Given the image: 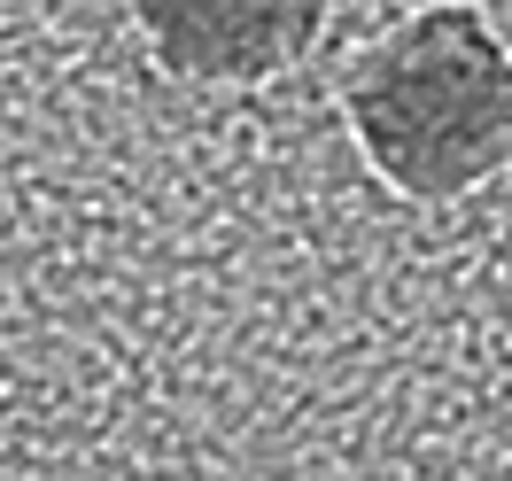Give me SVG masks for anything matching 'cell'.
<instances>
[{"label":"cell","instance_id":"3957f363","mask_svg":"<svg viewBox=\"0 0 512 481\" xmlns=\"http://www.w3.org/2000/svg\"><path fill=\"white\" fill-rule=\"evenodd\" d=\"M505 272H512V218H505Z\"/></svg>","mask_w":512,"mask_h":481},{"label":"cell","instance_id":"6da1fadb","mask_svg":"<svg viewBox=\"0 0 512 481\" xmlns=\"http://www.w3.org/2000/svg\"><path fill=\"white\" fill-rule=\"evenodd\" d=\"M365 163L412 202H450L512 163V55L474 8H419L350 78Z\"/></svg>","mask_w":512,"mask_h":481},{"label":"cell","instance_id":"7a4b0ae2","mask_svg":"<svg viewBox=\"0 0 512 481\" xmlns=\"http://www.w3.org/2000/svg\"><path fill=\"white\" fill-rule=\"evenodd\" d=\"M156 55L210 86H249L288 70L326 24V0H132Z\"/></svg>","mask_w":512,"mask_h":481}]
</instances>
